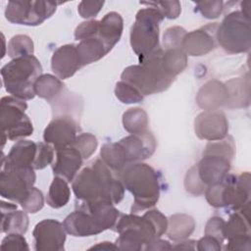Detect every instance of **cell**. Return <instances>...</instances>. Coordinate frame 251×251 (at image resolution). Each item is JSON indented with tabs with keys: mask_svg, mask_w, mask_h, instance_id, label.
I'll list each match as a JSON object with an SVG mask.
<instances>
[{
	"mask_svg": "<svg viewBox=\"0 0 251 251\" xmlns=\"http://www.w3.org/2000/svg\"><path fill=\"white\" fill-rule=\"evenodd\" d=\"M72 188L76 200L83 205L99 202L115 205L125 196V186L122 181L101 158H96L81 170L74 178Z\"/></svg>",
	"mask_w": 251,
	"mask_h": 251,
	"instance_id": "6da1fadb",
	"label": "cell"
},
{
	"mask_svg": "<svg viewBox=\"0 0 251 251\" xmlns=\"http://www.w3.org/2000/svg\"><path fill=\"white\" fill-rule=\"evenodd\" d=\"M125 189L133 195L132 213H137L153 207L160 197V178L158 173L142 162L126 166L119 174Z\"/></svg>",
	"mask_w": 251,
	"mask_h": 251,
	"instance_id": "7a4b0ae2",
	"label": "cell"
},
{
	"mask_svg": "<svg viewBox=\"0 0 251 251\" xmlns=\"http://www.w3.org/2000/svg\"><path fill=\"white\" fill-rule=\"evenodd\" d=\"M120 215V211L111 203L79 204L76 210L66 217L63 225L67 233L73 236H91L113 228Z\"/></svg>",
	"mask_w": 251,
	"mask_h": 251,
	"instance_id": "3957f363",
	"label": "cell"
},
{
	"mask_svg": "<svg viewBox=\"0 0 251 251\" xmlns=\"http://www.w3.org/2000/svg\"><path fill=\"white\" fill-rule=\"evenodd\" d=\"M163 52L164 50L159 48L138 65L126 67L121 75L122 80L134 86L143 96L167 90L176 77L171 76L164 70Z\"/></svg>",
	"mask_w": 251,
	"mask_h": 251,
	"instance_id": "277c9868",
	"label": "cell"
},
{
	"mask_svg": "<svg viewBox=\"0 0 251 251\" xmlns=\"http://www.w3.org/2000/svg\"><path fill=\"white\" fill-rule=\"evenodd\" d=\"M41 75L42 66L33 55L12 59L1 69L6 91L22 100L34 98V84Z\"/></svg>",
	"mask_w": 251,
	"mask_h": 251,
	"instance_id": "5b68a950",
	"label": "cell"
},
{
	"mask_svg": "<svg viewBox=\"0 0 251 251\" xmlns=\"http://www.w3.org/2000/svg\"><path fill=\"white\" fill-rule=\"evenodd\" d=\"M165 18L154 8H144L137 12L130 28V45L139 62L156 52L159 44V26Z\"/></svg>",
	"mask_w": 251,
	"mask_h": 251,
	"instance_id": "8992f818",
	"label": "cell"
},
{
	"mask_svg": "<svg viewBox=\"0 0 251 251\" xmlns=\"http://www.w3.org/2000/svg\"><path fill=\"white\" fill-rule=\"evenodd\" d=\"M120 236L116 240L119 249L144 250L145 246L159 238L152 223L143 215L121 214L114 228Z\"/></svg>",
	"mask_w": 251,
	"mask_h": 251,
	"instance_id": "52a82bcc",
	"label": "cell"
},
{
	"mask_svg": "<svg viewBox=\"0 0 251 251\" xmlns=\"http://www.w3.org/2000/svg\"><path fill=\"white\" fill-rule=\"evenodd\" d=\"M218 44L229 54L248 52L251 47L249 18L240 11L226 15L217 29Z\"/></svg>",
	"mask_w": 251,
	"mask_h": 251,
	"instance_id": "ba28073f",
	"label": "cell"
},
{
	"mask_svg": "<svg viewBox=\"0 0 251 251\" xmlns=\"http://www.w3.org/2000/svg\"><path fill=\"white\" fill-rule=\"evenodd\" d=\"M27 104L14 96H4L0 101V123L2 132L8 139L19 141L32 134L33 126L25 115Z\"/></svg>",
	"mask_w": 251,
	"mask_h": 251,
	"instance_id": "9c48e42d",
	"label": "cell"
},
{
	"mask_svg": "<svg viewBox=\"0 0 251 251\" xmlns=\"http://www.w3.org/2000/svg\"><path fill=\"white\" fill-rule=\"evenodd\" d=\"M57 5L50 1H9L5 18L17 25H38L56 12Z\"/></svg>",
	"mask_w": 251,
	"mask_h": 251,
	"instance_id": "30bf717a",
	"label": "cell"
},
{
	"mask_svg": "<svg viewBox=\"0 0 251 251\" xmlns=\"http://www.w3.org/2000/svg\"><path fill=\"white\" fill-rule=\"evenodd\" d=\"M36 176L33 169H6L0 173V195L21 204L33 186Z\"/></svg>",
	"mask_w": 251,
	"mask_h": 251,
	"instance_id": "8fae6325",
	"label": "cell"
},
{
	"mask_svg": "<svg viewBox=\"0 0 251 251\" xmlns=\"http://www.w3.org/2000/svg\"><path fill=\"white\" fill-rule=\"evenodd\" d=\"M66 232L64 225L59 221L42 220L32 231L33 247L36 251H62L65 248Z\"/></svg>",
	"mask_w": 251,
	"mask_h": 251,
	"instance_id": "7c38bea8",
	"label": "cell"
},
{
	"mask_svg": "<svg viewBox=\"0 0 251 251\" xmlns=\"http://www.w3.org/2000/svg\"><path fill=\"white\" fill-rule=\"evenodd\" d=\"M78 130L79 125L75 118L56 116L45 127L43 139L46 143L52 145L55 150H60L72 146Z\"/></svg>",
	"mask_w": 251,
	"mask_h": 251,
	"instance_id": "4fadbf2b",
	"label": "cell"
},
{
	"mask_svg": "<svg viewBox=\"0 0 251 251\" xmlns=\"http://www.w3.org/2000/svg\"><path fill=\"white\" fill-rule=\"evenodd\" d=\"M194 130L200 139L221 140L227 135L228 122L225 113L220 110L203 111L195 118Z\"/></svg>",
	"mask_w": 251,
	"mask_h": 251,
	"instance_id": "5bb4252c",
	"label": "cell"
},
{
	"mask_svg": "<svg viewBox=\"0 0 251 251\" xmlns=\"http://www.w3.org/2000/svg\"><path fill=\"white\" fill-rule=\"evenodd\" d=\"M127 164L142 162L150 158L156 149V139L148 129L141 133H130L118 141Z\"/></svg>",
	"mask_w": 251,
	"mask_h": 251,
	"instance_id": "9a60e30c",
	"label": "cell"
},
{
	"mask_svg": "<svg viewBox=\"0 0 251 251\" xmlns=\"http://www.w3.org/2000/svg\"><path fill=\"white\" fill-rule=\"evenodd\" d=\"M218 26V23H213L186 33L181 45L185 54L198 57L214 50L218 46L216 37Z\"/></svg>",
	"mask_w": 251,
	"mask_h": 251,
	"instance_id": "2e32d148",
	"label": "cell"
},
{
	"mask_svg": "<svg viewBox=\"0 0 251 251\" xmlns=\"http://www.w3.org/2000/svg\"><path fill=\"white\" fill-rule=\"evenodd\" d=\"M230 165L231 159L226 156L203 152V157L195 167L200 179L208 187L223 181L228 175Z\"/></svg>",
	"mask_w": 251,
	"mask_h": 251,
	"instance_id": "e0dca14e",
	"label": "cell"
},
{
	"mask_svg": "<svg viewBox=\"0 0 251 251\" xmlns=\"http://www.w3.org/2000/svg\"><path fill=\"white\" fill-rule=\"evenodd\" d=\"M82 68L76 45L65 44L60 46L52 55L51 69L60 79L73 76L76 71Z\"/></svg>",
	"mask_w": 251,
	"mask_h": 251,
	"instance_id": "ac0fdd59",
	"label": "cell"
},
{
	"mask_svg": "<svg viewBox=\"0 0 251 251\" xmlns=\"http://www.w3.org/2000/svg\"><path fill=\"white\" fill-rule=\"evenodd\" d=\"M36 150L37 142L25 139L17 141L6 157L2 154L1 169H33Z\"/></svg>",
	"mask_w": 251,
	"mask_h": 251,
	"instance_id": "d6986e66",
	"label": "cell"
},
{
	"mask_svg": "<svg viewBox=\"0 0 251 251\" xmlns=\"http://www.w3.org/2000/svg\"><path fill=\"white\" fill-rule=\"evenodd\" d=\"M83 158L73 146L56 150V159L52 163L53 174L71 182L82 165Z\"/></svg>",
	"mask_w": 251,
	"mask_h": 251,
	"instance_id": "ffe728a7",
	"label": "cell"
},
{
	"mask_svg": "<svg viewBox=\"0 0 251 251\" xmlns=\"http://www.w3.org/2000/svg\"><path fill=\"white\" fill-rule=\"evenodd\" d=\"M227 100L228 93L226 84L217 79L203 84L196 95V102L204 111L218 110L220 107L226 106Z\"/></svg>",
	"mask_w": 251,
	"mask_h": 251,
	"instance_id": "44dd1931",
	"label": "cell"
},
{
	"mask_svg": "<svg viewBox=\"0 0 251 251\" xmlns=\"http://www.w3.org/2000/svg\"><path fill=\"white\" fill-rule=\"evenodd\" d=\"M1 231L5 233H25L28 227L26 212L17 210V205L1 201Z\"/></svg>",
	"mask_w": 251,
	"mask_h": 251,
	"instance_id": "7402d4cb",
	"label": "cell"
},
{
	"mask_svg": "<svg viewBox=\"0 0 251 251\" xmlns=\"http://www.w3.org/2000/svg\"><path fill=\"white\" fill-rule=\"evenodd\" d=\"M228 100L226 107L234 108H244L250 104V76L249 73L245 75L231 78L226 83Z\"/></svg>",
	"mask_w": 251,
	"mask_h": 251,
	"instance_id": "603a6c76",
	"label": "cell"
},
{
	"mask_svg": "<svg viewBox=\"0 0 251 251\" xmlns=\"http://www.w3.org/2000/svg\"><path fill=\"white\" fill-rule=\"evenodd\" d=\"M123 28L124 21L122 16L117 12H110L99 21L98 37L110 50H112L121 39Z\"/></svg>",
	"mask_w": 251,
	"mask_h": 251,
	"instance_id": "cb8c5ba5",
	"label": "cell"
},
{
	"mask_svg": "<svg viewBox=\"0 0 251 251\" xmlns=\"http://www.w3.org/2000/svg\"><path fill=\"white\" fill-rule=\"evenodd\" d=\"M195 228V222L193 218L186 214H175L168 220L167 235L168 237L178 242L184 240L191 235Z\"/></svg>",
	"mask_w": 251,
	"mask_h": 251,
	"instance_id": "d4e9b609",
	"label": "cell"
},
{
	"mask_svg": "<svg viewBox=\"0 0 251 251\" xmlns=\"http://www.w3.org/2000/svg\"><path fill=\"white\" fill-rule=\"evenodd\" d=\"M76 50L82 67L102 59L111 51L99 37L79 41Z\"/></svg>",
	"mask_w": 251,
	"mask_h": 251,
	"instance_id": "484cf974",
	"label": "cell"
},
{
	"mask_svg": "<svg viewBox=\"0 0 251 251\" xmlns=\"http://www.w3.org/2000/svg\"><path fill=\"white\" fill-rule=\"evenodd\" d=\"M65 89L64 83L56 75L45 74L41 75L35 81L34 91L35 95L46 99L49 102L54 100Z\"/></svg>",
	"mask_w": 251,
	"mask_h": 251,
	"instance_id": "4316f807",
	"label": "cell"
},
{
	"mask_svg": "<svg viewBox=\"0 0 251 251\" xmlns=\"http://www.w3.org/2000/svg\"><path fill=\"white\" fill-rule=\"evenodd\" d=\"M70 197L71 190L68 181L60 176H54L46 197L47 204L54 209H59L68 204Z\"/></svg>",
	"mask_w": 251,
	"mask_h": 251,
	"instance_id": "83f0119b",
	"label": "cell"
},
{
	"mask_svg": "<svg viewBox=\"0 0 251 251\" xmlns=\"http://www.w3.org/2000/svg\"><path fill=\"white\" fill-rule=\"evenodd\" d=\"M162 65L168 75L176 77L187 66V55L182 48L167 49L163 52Z\"/></svg>",
	"mask_w": 251,
	"mask_h": 251,
	"instance_id": "f1b7e54d",
	"label": "cell"
},
{
	"mask_svg": "<svg viewBox=\"0 0 251 251\" xmlns=\"http://www.w3.org/2000/svg\"><path fill=\"white\" fill-rule=\"evenodd\" d=\"M100 158L114 173L117 174L128 165L118 142L105 143L100 150Z\"/></svg>",
	"mask_w": 251,
	"mask_h": 251,
	"instance_id": "f546056e",
	"label": "cell"
},
{
	"mask_svg": "<svg viewBox=\"0 0 251 251\" xmlns=\"http://www.w3.org/2000/svg\"><path fill=\"white\" fill-rule=\"evenodd\" d=\"M148 124L147 113L141 108H130L123 115L124 128L129 133H141L146 131Z\"/></svg>",
	"mask_w": 251,
	"mask_h": 251,
	"instance_id": "4dcf8cb0",
	"label": "cell"
},
{
	"mask_svg": "<svg viewBox=\"0 0 251 251\" xmlns=\"http://www.w3.org/2000/svg\"><path fill=\"white\" fill-rule=\"evenodd\" d=\"M33 42L31 38L25 34H17L13 36L7 47V54L12 59L33 55Z\"/></svg>",
	"mask_w": 251,
	"mask_h": 251,
	"instance_id": "1f68e13d",
	"label": "cell"
},
{
	"mask_svg": "<svg viewBox=\"0 0 251 251\" xmlns=\"http://www.w3.org/2000/svg\"><path fill=\"white\" fill-rule=\"evenodd\" d=\"M82 156L83 160L88 159L96 151L98 146L97 138L89 132H83L78 134L72 144Z\"/></svg>",
	"mask_w": 251,
	"mask_h": 251,
	"instance_id": "d6a6232c",
	"label": "cell"
},
{
	"mask_svg": "<svg viewBox=\"0 0 251 251\" xmlns=\"http://www.w3.org/2000/svg\"><path fill=\"white\" fill-rule=\"evenodd\" d=\"M116 97L125 104H135L143 100V95L131 84L123 80L117 82L115 87Z\"/></svg>",
	"mask_w": 251,
	"mask_h": 251,
	"instance_id": "836d02e7",
	"label": "cell"
},
{
	"mask_svg": "<svg viewBox=\"0 0 251 251\" xmlns=\"http://www.w3.org/2000/svg\"><path fill=\"white\" fill-rule=\"evenodd\" d=\"M140 4L147 5L158 9L164 18L174 20L176 19L181 12V5L179 1H152V2H140Z\"/></svg>",
	"mask_w": 251,
	"mask_h": 251,
	"instance_id": "e575fe53",
	"label": "cell"
},
{
	"mask_svg": "<svg viewBox=\"0 0 251 251\" xmlns=\"http://www.w3.org/2000/svg\"><path fill=\"white\" fill-rule=\"evenodd\" d=\"M186 33V30L181 26L175 25L167 28L163 35V46L165 50L181 48L182 41Z\"/></svg>",
	"mask_w": 251,
	"mask_h": 251,
	"instance_id": "d590c367",
	"label": "cell"
},
{
	"mask_svg": "<svg viewBox=\"0 0 251 251\" xmlns=\"http://www.w3.org/2000/svg\"><path fill=\"white\" fill-rule=\"evenodd\" d=\"M54 147L46 142H37L36 156L33 163L34 170H42L53 163Z\"/></svg>",
	"mask_w": 251,
	"mask_h": 251,
	"instance_id": "8d00e7d4",
	"label": "cell"
},
{
	"mask_svg": "<svg viewBox=\"0 0 251 251\" xmlns=\"http://www.w3.org/2000/svg\"><path fill=\"white\" fill-rule=\"evenodd\" d=\"M184 188L187 192H189L192 195L199 196L204 194L205 190L207 189V186L202 182L200 179L195 165L191 167L184 177Z\"/></svg>",
	"mask_w": 251,
	"mask_h": 251,
	"instance_id": "74e56055",
	"label": "cell"
},
{
	"mask_svg": "<svg viewBox=\"0 0 251 251\" xmlns=\"http://www.w3.org/2000/svg\"><path fill=\"white\" fill-rule=\"evenodd\" d=\"M44 205V197L38 188L32 186L28 191V194L25 198V200L21 203V206L26 213H36L43 208Z\"/></svg>",
	"mask_w": 251,
	"mask_h": 251,
	"instance_id": "f35d334b",
	"label": "cell"
},
{
	"mask_svg": "<svg viewBox=\"0 0 251 251\" xmlns=\"http://www.w3.org/2000/svg\"><path fill=\"white\" fill-rule=\"evenodd\" d=\"M99 32V21L90 20L82 22L78 25L75 30V38L77 41L98 37Z\"/></svg>",
	"mask_w": 251,
	"mask_h": 251,
	"instance_id": "ab89813d",
	"label": "cell"
},
{
	"mask_svg": "<svg viewBox=\"0 0 251 251\" xmlns=\"http://www.w3.org/2000/svg\"><path fill=\"white\" fill-rule=\"evenodd\" d=\"M196 11L206 19H217L224 10L223 1H200L196 2Z\"/></svg>",
	"mask_w": 251,
	"mask_h": 251,
	"instance_id": "60d3db41",
	"label": "cell"
},
{
	"mask_svg": "<svg viewBox=\"0 0 251 251\" xmlns=\"http://www.w3.org/2000/svg\"><path fill=\"white\" fill-rule=\"evenodd\" d=\"M0 248L2 250H16L28 251L29 247L22 233H7L3 238Z\"/></svg>",
	"mask_w": 251,
	"mask_h": 251,
	"instance_id": "b9f144b4",
	"label": "cell"
},
{
	"mask_svg": "<svg viewBox=\"0 0 251 251\" xmlns=\"http://www.w3.org/2000/svg\"><path fill=\"white\" fill-rule=\"evenodd\" d=\"M225 220L221 217L214 216L210 218L205 226V235L212 236L219 240L222 244L225 241V234H224V228H225Z\"/></svg>",
	"mask_w": 251,
	"mask_h": 251,
	"instance_id": "7bdbcfd3",
	"label": "cell"
},
{
	"mask_svg": "<svg viewBox=\"0 0 251 251\" xmlns=\"http://www.w3.org/2000/svg\"><path fill=\"white\" fill-rule=\"evenodd\" d=\"M154 226L157 236L160 238L166 233L168 228V218L162 214L158 209H151L143 214Z\"/></svg>",
	"mask_w": 251,
	"mask_h": 251,
	"instance_id": "ee69618b",
	"label": "cell"
},
{
	"mask_svg": "<svg viewBox=\"0 0 251 251\" xmlns=\"http://www.w3.org/2000/svg\"><path fill=\"white\" fill-rule=\"evenodd\" d=\"M104 5V1H81L77 6V12L83 19L94 18Z\"/></svg>",
	"mask_w": 251,
	"mask_h": 251,
	"instance_id": "f6af8a7d",
	"label": "cell"
},
{
	"mask_svg": "<svg viewBox=\"0 0 251 251\" xmlns=\"http://www.w3.org/2000/svg\"><path fill=\"white\" fill-rule=\"evenodd\" d=\"M225 250H251V235L242 234L227 239V244L224 248Z\"/></svg>",
	"mask_w": 251,
	"mask_h": 251,
	"instance_id": "bcb514c9",
	"label": "cell"
},
{
	"mask_svg": "<svg viewBox=\"0 0 251 251\" xmlns=\"http://www.w3.org/2000/svg\"><path fill=\"white\" fill-rule=\"evenodd\" d=\"M196 243V248L199 251H220L223 245L219 240L209 235H204Z\"/></svg>",
	"mask_w": 251,
	"mask_h": 251,
	"instance_id": "7dc6e473",
	"label": "cell"
},
{
	"mask_svg": "<svg viewBox=\"0 0 251 251\" xmlns=\"http://www.w3.org/2000/svg\"><path fill=\"white\" fill-rule=\"evenodd\" d=\"M172 247L173 245H171L169 241L161 238H157L153 240L151 243H149L148 245H146L144 250H170L172 249Z\"/></svg>",
	"mask_w": 251,
	"mask_h": 251,
	"instance_id": "c3c4849f",
	"label": "cell"
},
{
	"mask_svg": "<svg viewBox=\"0 0 251 251\" xmlns=\"http://www.w3.org/2000/svg\"><path fill=\"white\" fill-rule=\"evenodd\" d=\"M196 248V240L192 239H184L178 242H176V245L172 247V249L176 250H195Z\"/></svg>",
	"mask_w": 251,
	"mask_h": 251,
	"instance_id": "681fc988",
	"label": "cell"
},
{
	"mask_svg": "<svg viewBox=\"0 0 251 251\" xmlns=\"http://www.w3.org/2000/svg\"><path fill=\"white\" fill-rule=\"evenodd\" d=\"M115 250L118 249L116 243H112L110 241H103L99 242L89 248V250Z\"/></svg>",
	"mask_w": 251,
	"mask_h": 251,
	"instance_id": "f907efd6",
	"label": "cell"
},
{
	"mask_svg": "<svg viewBox=\"0 0 251 251\" xmlns=\"http://www.w3.org/2000/svg\"><path fill=\"white\" fill-rule=\"evenodd\" d=\"M251 2L250 1H243L241 2V13L246 16L247 18H249V7H250Z\"/></svg>",
	"mask_w": 251,
	"mask_h": 251,
	"instance_id": "816d5d0a",
	"label": "cell"
},
{
	"mask_svg": "<svg viewBox=\"0 0 251 251\" xmlns=\"http://www.w3.org/2000/svg\"><path fill=\"white\" fill-rule=\"evenodd\" d=\"M2 41H3V50H4V53H3V55H2V58L4 57V55H5V38H4V35L2 34Z\"/></svg>",
	"mask_w": 251,
	"mask_h": 251,
	"instance_id": "f5cc1de1",
	"label": "cell"
}]
</instances>
